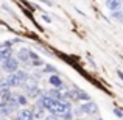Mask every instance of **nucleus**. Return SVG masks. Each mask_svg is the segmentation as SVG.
<instances>
[{
    "mask_svg": "<svg viewBox=\"0 0 123 120\" xmlns=\"http://www.w3.org/2000/svg\"><path fill=\"white\" fill-rule=\"evenodd\" d=\"M19 59L17 58H14V56H11V58H8V59H3L2 61V69L5 70V72H8V73H16L19 70Z\"/></svg>",
    "mask_w": 123,
    "mask_h": 120,
    "instance_id": "obj_1",
    "label": "nucleus"
},
{
    "mask_svg": "<svg viewBox=\"0 0 123 120\" xmlns=\"http://www.w3.org/2000/svg\"><path fill=\"white\" fill-rule=\"evenodd\" d=\"M69 97H70V101H89L90 100V97L87 95L84 90H81V89H78V87H73L72 90H69Z\"/></svg>",
    "mask_w": 123,
    "mask_h": 120,
    "instance_id": "obj_2",
    "label": "nucleus"
},
{
    "mask_svg": "<svg viewBox=\"0 0 123 120\" xmlns=\"http://www.w3.org/2000/svg\"><path fill=\"white\" fill-rule=\"evenodd\" d=\"M31 53H33V51H31L28 47H22L20 50L17 51V59H19V63L25 64V66H31Z\"/></svg>",
    "mask_w": 123,
    "mask_h": 120,
    "instance_id": "obj_3",
    "label": "nucleus"
},
{
    "mask_svg": "<svg viewBox=\"0 0 123 120\" xmlns=\"http://www.w3.org/2000/svg\"><path fill=\"white\" fill-rule=\"evenodd\" d=\"M80 109H81L83 114H87V115H93L98 112V105H97L95 101H84L81 106H80Z\"/></svg>",
    "mask_w": 123,
    "mask_h": 120,
    "instance_id": "obj_4",
    "label": "nucleus"
},
{
    "mask_svg": "<svg viewBox=\"0 0 123 120\" xmlns=\"http://www.w3.org/2000/svg\"><path fill=\"white\" fill-rule=\"evenodd\" d=\"M0 56L2 59H8L12 56V41H5L0 44Z\"/></svg>",
    "mask_w": 123,
    "mask_h": 120,
    "instance_id": "obj_5",
    "label": "nucleus"
},
{
    "mask_svg": "<svg viewBox=\"0 0 123 120\" xmlns=\"http://www.w3.org/2000/svg\"><path fill=\"white\" fill-rule=\"evenodd\" d=\"M6 83H8V87L12 89V87H22V81L19 78L17 73H8L6 76Z\"/></svg>",
    "mask_w": 123,
    "mask_h": 120,
    "instance_id": "obj_6",
    "label": "nucleus"
},
{
    "mask_svg": "<svg viewBox=\"0 0 123 120\" xmlns=\"http://www.w3.org/2000/svg\"><path fill=\"white\" fill-rule=\"evenodd\" d=\"M48 84H50L53 89H62L64 87V81H62V78H61L58 73L48 76Z\"/></svg>",
    "mask_w": 123,
    "mask_h": 120,
    "instance_id": "obj_7",
    "label": "nucleus"
},
{
    "mask_svg": "<svg viewBox=\"0 0 123 120\" xmlns=\"http://www.w3.org/2000/svg\"><path fill=\"white\" fill-rule=\"evenodd\" d=\"M17 117L22 119V120H34V114H33V111L28 109V108H20L17 111Z\"/></svg>",
    "mask_w": 123,
    "mask_h": 120,
    "instance_id": "obj_8",
    "label": "nucleus"
},
{
    "mask_svg": "<svg viewBox=\"0 0 123 120\" xmlns=\"http://www.w3.org/2000/svg\"><path fill=\"white\" fill-rule=\"evenodd\" d=\"M14 95H16V94H12L9 87H5V89H0V101H5V103H8V101H11V100L14 98Z\"/></svg>",
    "mask_w": 123,
    "mask_h": 120,
    "instance_id": "obj_9",
    "label": "nucleus"
},
{
    "mask_svg": "<svg viewBox=\"0 0 123 120\" xmlns=\"http://www.w3.org/2000/svg\"><path fill=\"white\" fill-rule=\"evenodd\" d=\"M120 6H122V2H120V0H106V8H108L111 13L118 11V9H120Z\"/></svg>",
    "mask_w": 123,
    "mask_h": 120,
    "instance_id": "obj_10",
    "label": "nucleus"
},
{
    "mask_svg": "<svg viewBox=\"0 0 123 120\" xmlns=\"http://www.w3.org/2000/svg\"><path fill=\"white\" fill-rule=\"evenodd\" d=\"M31 66H33V67L45 66V64H44V61H42L41 58H39V55H37V53H34V51L31 53Z\"/></svg>",
    "mask_w": 123,
    "mask_h": 120,
    "instance_id": "obj_11",
    "label": "nucleus"
},
{
    "mask_svg": "<svg viewBox=\"0 0 123 120\" xmlns=\"http://www.w3.org/2000/svg\"><path fill=\"white\" fill-rule=\"evenodd\" d=\"M12 112L9 111V108H8V105H6L5 101H0V115L2 117H8V115H11Z\"/></svg>",
    "mask_w": 123,
    "mask_h": 120,
    "instance_id": "obj_12",
    "label": "nucleus"
},
{
    "mask_svg": "<svg viewBox=\"0 0 123 120\" xmlns=\"http://www.w3.org/2000/svg\"><path fill=\"white\" fill-rule=\"evenodd\" d=\"M45 112H47L45 109L34 106V111H33V114H34V120H36V119H45Z\"/></svg>",
    "mask_w": 123,
    "mask_h": 120,
    "instance_id": "obj_13",
    "label": "nucleus"
},
{
    "mask_svg": "<svg viewBox=\"0 0 123 120\" xmlns=\"http://www.w3.org/2000/svg\"><path fill=\"white\" fill-rule=\"evenodd\" d=\"M17 103H19V106H27L28 97L24 95V94H17Z\"/></svg>",
    "mask_w": 123,
    "mask_h": 120,
    "instance_id": "obj_14",
    "label": "nucleus"
},
{
    "mask_svg": "<svg viewBox=\"0 0 123 120\" xmlns=\"http://www.w3.org/2000/svg\"><path fill=\"white\" fill-rule=\"evenodd\" d=\"M45 69H42L44 70V73H51V75H55V73H58V69L55 66H51V64H45Z\"/></svg>",
    "mask_w": 123,
    "mask_h": 120,
    "instance_id": "obj_15",
    "label": "nucleus"
},
{
    "mask_svg": "<svg viewBox=\"0 0 123 120\" xmlns=\"http://www.w3.org/2000/svg\"><path fill=\"white\" fill-rule=\"evenodd\" d=\"M112 19L114 20H123V13L118 9V11H114L112 13Z\"/></svg>",
    "mask_w": 123,
    "mask_h": 120,
    "instance_id": "obj_16",
    "label": "nucleus"
},
{
    "mask_svg": "<svg viewBox=\"0 0 123 120\" xmlns=\"http://www.w3.org/2000/svg\"><path fill=\"white\" fill-rule=\"evenodd\" d=\"M112 112H114L118 119H123V111H122L120 108H114V109H112Z\"/></svg>",
    "mask_w": 123,
    "mask_h": 120,
    "instance_id": "obj_17",
    "label": "nucleus"
},
{
    "mask_svg": "<svg viewBox=\"0 0 123 120\" xmlns=\"http://www.w3.org/2000/svg\"><path fill=\"white\" fill-rule=\"evenodd\" d=\"M44 120H58V117H56V115H51V114H50V115H47Z\"/></svg>",
    "mask_w": 123,
    "mask_h": 120,
    "instance_id": "obj_18",
    "label": "nucleus"
},
{
    "mask_svg": "<svg viewBox=\"0 0 123 120\" xmlns=\"http://www.w3.org/2000/svg\"><path fill=\"white\" fill-rule=\"evenodd\" d=\"M42 19H44V22H47V24H50V22H51V19L48 17L47 14H44V16H42Z\"/></svg>",
    "mask_w": 123,
    "mask_h": 120,
    "instance_id": "obj_19",
    "label": "nucleus"
},
{
    "mask_svg": "<svg viewBox=\"0 0 123 120\" xmlns=\"http://www.w3.org/2000/svg\"><path fill=\"white\" fill-rule=\"evenodd\" d=\"M117 75H118V78H120V80L123 81V72H120V70H118V72H117Z\"/></svg>",
    "mask_w": 123,
    "mask_h": 120,
    "instance_id": "obj_20",
    "label": "nucleus"
},
{
    "mask_svg": "<svg viewBox=\"0 0 123 120\" xmlns=\"http://www.w3.org/2000/svg\"><path fill=\"white\" fill-rule=\"evenodd\" d=\"M42 2H45L47 5H51V2H50V0H42Z\"/></svg>",
    "mask_w": 123,
    "mask_h": 120,
    "instance_id": "obj_21",
    "label": "nucleus"
},
{
    "mask_svg": "<svg viewBox=\"0 0 123 120\" xmlns=\"http://www.w3.org/2000/svg\"><path fill=\"white\" fill-rule=\"evenodd\" d=\"M0 120H5V117H2V115H0Z\"/></svg>",
    "mask_w": 123,
    "mask_h": 120,
    "instance_id": "obj_22",
    "label": "nucleus"
},
{
    "mask_svg": "<svg viewBox=\"0 0 123 120\" xmlns=\"http://www.w3.org/2000/svg\"><path fill=\"white\" fill-rule=\"evenodd\" d=\"M14 120H22V119H19V117H16V119H14Z\"/></svg>",
    "mask_w": 123,
    "mask_h": 120,
    "instance_id": "obj_23",
    "label": "nucleus"
},
{
    "mask_svg": "<svg viewBox=\"0 0 123 120\" xmlns=\"http://www.w3.org/2000/svg\"><path fill=\"white\" fill-rule=\"evenodd\" d=\"M95 120H103V119H95Z\"/></svg>",
    "mask_w": 123,
    "mask_h": 120,
    "instance_id": "obj_24",
    "label": "nucleus"
},
{
    "mask_svg": "<svg viewBox=\"0 0 123 120\" xmlns=\"http://www.w3.org/2000/svg\"><path fill=\"white\" fill-rule=\"evenodd\" d=\"M120 2H122V3H123V0H120Z\"/></svg>",
    "mask_w": 123,
    "mask_h": 120,
    "instance_id": "obj_25",
    "label": "nucleus"
}]
</instances>
